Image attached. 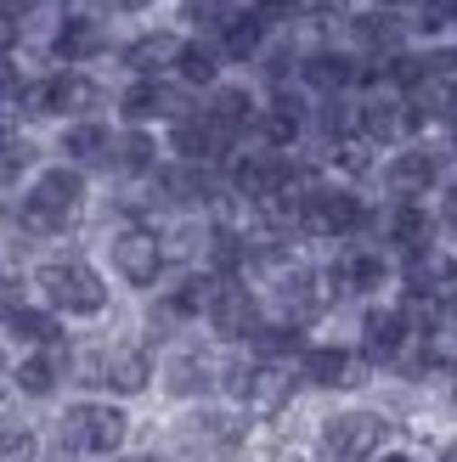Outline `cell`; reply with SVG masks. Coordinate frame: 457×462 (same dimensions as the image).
I'll use <instances>...</instances> for the list:
<instances>
[{
	"mask_svg": "<svg viewBox=\"0 0 457 462\" xmlns=\"http://www.w3.org/2000/svg\"><path fill=\"white\" fill-rule=\"evenodd\" d=\"M90 192H97L90 175L45 158V164L12 192V243H62L68 231L85 226Z\"/></svg>",
	"mask_w": 457,
	"mask_h": 462,
	"instance_id": "1",
	"label": "cell"
},
{
	"mask_svg": "<svg viewBox=\"0 0 457 462\" xmlns=\"http://www.w3.org/2000/svg\"><path fill=\"white\" fill-rule=\"evenodd\" d=\"M23 282H29L34 305H45L62 328H68V321H102L107 305H113L107 271L90 260V254H79V248H51L45 260L29 265Z\"/></svg>",
	"mask_w": 457,
	"mask_h": 462,
	"instance_id": "2",
	"label": "cell"
},
{
	"mask_svg": "<svg viewBox=\"0 0 457 462\" xmlns=\"http://www.w3.org/2000/svg\"><path fill=\"white\" fill-rule=\"evenodd\" d=\"M446 187H452V135H424L413 147H396L373 170L378 203H435Z\"/></svg>",
	"mask_w": 457,
	"mask_h": 462,
	"instance_id": "3",
	"label": "cell"
},
{
	"mask_svg": "<svg viewBox=\"0 0 457 462\" xmlns=\"http://www.w3.org/2000/svg\"><path fill=\"white\" fill-rule=\"evenodd\" d=\"M113 45H119V29L102 17L79 6V0H57L51 12V29H45V62L51 68H97L113 57Z\"/></svg>",
	"mask_w": 457,
	"mask_h": 462,
	"instance_id": "4",
	"label": "cell"
},
{
	"mask_svg": "<svg viewBox=\"0 0 457 462\" xmlns=\"http://www.w3.org/2000/svg\"><path fill=\"white\" fill-rule=\"evenodd\" d=\"M102 260H107V271H113V282L130 288V293H153V288L170 276L158 220H119V226H107Z\"/></svg>",
	"mask_w": 457,
	"mask_h": 462,
	"instance_id": "5",
	"label": "cell"
},
{
	"mask_svg": "<svg viewBox=\"0 0 457 462\" xmlns=\"http://www.w3.org/2000/svg\"><path fill=\"white\" fill-rule=\"evenodd\" d=\"M198 321L210 328L215 350H248V338L266 328V305L243 276H210V293H203V316Z\"/></svg>",
	"mask_w": 457,
	"mask_h": 462,
	"instance_id": "6",
	"label": "cell"
},
{
	"mask_svg": "<svg viewBox=\"0 0 457 462\" xmlns=\"http://www.w3.org/2000/svg\"><path fill=\"white\" fill-rule=\"evenodd\" d=\"M356 135L384 158V152H396V147L424 142L429 130H424L418 107L406 102V97H396V90H368V97H356Z\"/></svg>",
	"mask_w": 457,
	"mask_h": 462,
	"instance_id": "7",
	"label": "cell"
},
{
	"mask_svg": "<svg viewBox=\"0 0 457 462\" xmlns=\"http://www.w3.org/2000/svg\"><path fill=\"white\" fill-rule=\"evenodd\" d=\"M125 434H130V418H125V406H113V401H74L57 418V440H62V451H74V457L119 451Z\"/></svg>",
	"mask_w": 457,
	"mask_h": 462,
	"instance_id": "8",
	"label": "cell"
},
{
	"mask_svg": "<svg viewBox=\"0 0 457 462\" xmlns=\"http://www.w3.org/2000/svg\"><path fill=\"white\" fill-rule=\"evenodd\" d=\"M413 310L401 305V299H373V305H361V333H356V356L368 366H396L406 350H413Z\"/></svg>",
	"mask_w": 457,
	"mask_h": 462,
	"instance_id": "9",
	"label": "cell"
},
{
	"mask_svg": "<svg viewBox=\"0 0 457 462\" xmlns=\"http://www.w3.org/2000/svg\"><path fill=\"white\" fill-rule=\"evenodd\" d=\"M175 45H181V29H175V23H142V29H119L113 68H119L125 79H158V74H170Z\"/></svg>",
	"mask_w": 457,
	"mask_h": 462,
	"instance_id": "10",
	"label": "cell"
},
{
	"mask_svg": "<svg viewBox=\"0 0 457 462\" xmlns=\"http://www.w3.org/2000/svg\"><path fill=\"white\" fill-rule=\"evenodd\" d=\"M158 164H164L158 130H125V125H113V142H107V158H102V175L113 180V192H142Z\"/></svg>",
	"mask_w": 457,
	"mask_h": 462,
	"instance_id": "11",
	"label": "cell"
},
{
	"mask_svg": "<svg viewBox=\"0 0 457 462\" xmlns=\"http://www.w3.org/2000/svg\"><path fill=\"white\" fill-rule=\"evenodd\" d=\"M220 356H226V350H215V344L175 338L170 350H164V361H158L153 378H164V389H170V395H181V401L210 395V389H220Z\"/></svg>",
	"mask_w": 457,
	"mask_h": 462,
	"instance_id": "12",
	"label": "cell"
},
{
	"mask_svg": "<svg viewBox=\"0 0 457 462\" xmlns=\"http://www.w3.org/2000/svg\"><path fill=\"white\" fill-rule=\"evenodd\" d=\"M198 113H203V119H210L232 147H243L248 130H255V113H260V90L248 85L243 74H226L220 85H210V90L198 97Z\"/></svg>",
	"mask_w": 457,
	"mask_h": 462,
	"instance_id": "13",
	"label": "cell"
},
{
	"mask_svg": "<svg viewBox=\"0 0 457 462\" xmlns=\"http://www.w3.org/2000/svg\"><path fill=\"white\" fill-rule=\"evenodd\" d=\"M12 395H29V401H45L74 378V338L62 344H45V350H17L12 356Z\"/></svg>",
	"mask_w": 457,
	"mask_h": 462,
	"instance_id": "14",
	"label": "cell"
},
{
	"mask_svg": "<svg viewBox=\"0 0 457 462\" xmlns=\"http://www.w3.org/2000/svg\"><path fill=\"white\" fill-rule=\"evenodd\" d=\"M373 366L356 356V344H311L294 356V378H300L305 389H356L361 378H368Z\"/></svg>",
	"mask_w": 457,
	"mask_h": 462,
	"instance_id": "15",
	"label": "cell"
},
{
	"mask_svg": "<svg viewBox=\"0 0 457 462\" xmlns=\"http://www.w3.org/2000/svg\"><path fill=\"white\" fill-rule=\"evenodd\" d=\"M62 338H68V328L45 305L23 299V282L0 293V344H17V350H45V344H62Z\"/></svg>",
	"mask_w": 457,
	"mask_h": 462,
	"instance_id": "16",
	"label": "cell"
},
{
	"mask_svg": "<svg viewBox=\"0 0 457 462\" xmlns=\"http://www.w3.org/2000/svg\"><path fill=\"white\" fill-rule=\"evenodd\" d=\"M153 373H158V361H153V344L142 338H107L97 356V383L113 389V395H147Z\"/></svg>",
	"mask_w": 457,
	"mask_h": 462,
	"instance_id": "17",
	"label": "cell"
},
{
	"mask_svg": "<svg viewBox=\"0 0 457 462\" xmlns=\"http://www.w3.org/2000/svg\"><path fill=\"white\" fill-rule=\"evenodd\" d=\"M384 434H390V423L378 411H333L322 423V446L333 462H373L384 451Z\"/></svg>",
	"mask_w": 457,
	"mask_h": 462,
	"instance_id": "18",
	"label": "cell"
},
{
	"mask_svg": "<svg viewBox=\"0 0 457 462\" xmlns=\"http://www.w3.org/2000/svg\"><path fill=\"white\" fill-rule=\"evenodd\" d=\"M107 142H113V119H68L51 135V158L97 180L102 175V158H107Z\"/></svg>",
	"mask_w": 457,
	"mask_h": 462,
	"instance_id": "19",
	"label": "cell"
},
{
	"mask_svg": "<svg viewBox=\"0 0 457 462\" xmlns=\"http://www.w3.org/2000/svg\"><path fill=\"white\" fill-rule=\"evenodd\" d=\"M164 79H175L181 90H192V97H203L210 85H220V79H226V62H220V51H215V40H210V34H181L175 62H170Z\"/></svg>",
	"mask_w": 457,
	"mask_h": 462,
	"instance_id": "20",
	"label": "cell"
},
{
	"mask_svg": "<svg viewBox=\"0 0 457 462\" xmlns=\"http://www.w3.org/2000/svg\"><path fill=\"white\" fill-rule=\"evenodd\" d=\"M45 164V147H40V135L34 130H6L0 135V198H12L23 180H29L34 170Z\"/></svg>",
	"mask_w": 457,
	"mask_h": 462,
	"instance_id": "21",
	"label": "cell"
},
{
	"mask_svg": "<svg viewBox=\"0 0 457 462\" xmlns=\"http://www.w3.org/2000/svg\"><path fill=\"white\" fill-rule=\"evenodd\" d=\"M51 12H57V0H0V17H6V23H17L23 34H29L40 17H51Z\"/></svg>",
	"mask_w": 457,
	"mask_h": 462,
	"instance_id": "22",
	"label": "cell"
},
{
	"mask_svg": "<svg viewBox=\"0 0 457 462\" xmlns=\"http://www.w3.org/2000/svg\"><path fill=\"white\" fill-rule=\"evenodd\" d=\"M0 462H34V429H0Z\"/></svg>",
	"mask_w": 457,
	"mask_h": 462,
	"instance_id": "23",
	"label": "cell"
},
{
	"mask_svg": "<svg viewBox=\"0 0 457 462\" xmlns=\"http://www.w3.org/2000/svg\"><path fill=\"white\" fill-rule=\"evenodd\" d=\"M23 45H29V34H23L17 23H6V17H0V62H17V51H23Z\"/></svg>",
	"mask_w": 457,
	"mask_h": 462,
	"instance_id": "24",
	"label": "cell"
},
{
	"mask_svg": "<svg viewBox=\"0 0 457 462\" xmlns=\"http://www.w3.org/2000/svg\"><path fill=\"white\" fill-rule=\"evenodd\" d=\"M6 366H12V350H6V344H0V406L12 401V373H6Z\"/></svg>",
	"mask_w": 457,
	"mask_h": 462,
	"instance_id": "25",
	"label": "cell"
},
{
	"mask_svg": "<svg viewBox=\"0 0 457 462\" xmlns=\"http://www.w3.org/2000/svg\"><path fill=\"white\" fill-rule=\"evenodd\" d=\"M23 282V276L12 271V260H6V248H0V293H6V288H17Z\"/></svg>",
	"mask_w": 457,
	"mask_h": 462,
	"instance_id": "26",
	"label": "cell"
},
{
	"mask_svg": "<svg viewBox=\"0 0 457 462\" xmlns=\"http://www.w3.org/2000/svg\"><path fill=\"white\" fill-rule=\"evenodd\" d=\"M125 462H170V457H125Z\"/></svg>",
	"mask_w": 457,
	"mask_h": 462,
	"instance_id": "27",
	"label": "cell"
},
{
	"mask_svg": "<svg viewBox=\"0 0 457 462\" xmlns=\"http://www.w3.org/2000/svg\"><path fill=\"white\" fill-rule=\"evenodd\" d=\"M373 462H406V457H401V451H390V457H373Z\"/></svg>",
	"mask_w": 457,
	"mask_h": 462,
	"instance_id": "28",
	"label": "cell"
},
{
	"mask_svg": "<svg viewBox=\"0 0 457 462\" xmlns=\"http://www.w3.org/2000/svg\"><path fill=\"white\" fill-rule=\"evenodd\" d=\"M435 462H452V451H441V457H435Z\"/></svg>",
	"mask_w": 457,
	"mask_h": 462,
	"instance_id": "29",
	"label": "cell"
}]
</instances>
